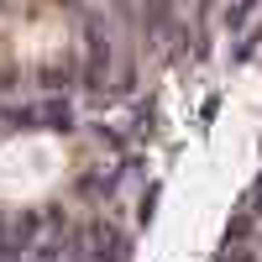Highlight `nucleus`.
Here are the masks:
<instances>
[{
  "label": "nucleus",
  "mask_w": 262,
  "mask_h": 262,
  "mask_svg": "<svg viewBox=\"0 0 262 262\" xmlns=\"http://www.w3.org/2000/svg\"><path fill=\"white\" fill-rule=\"evenodd\" d=\"M252 215H257V221H262V184H257V200H252Z\"/></svg>",
  "instance_id": "nucleus-5"
},
{
  "label": "nucleus",
  "mask_w": 262,
  "mask_h": 262,
  "mask_svg": "<svg viewBox=\"0 0 262 262\" xmlns=\"http://www.w3.org/2000/svg\"><path fill=\"white\" fill-rule=\"evenodd\" d=\"M42 126H63V131H69V126H74L69 100H48V105H42Z\"/></svg>",
  "instance_id": "nucleus-2"
},
{
  "label": "nucleus",
  "mask_w": 262,
  "mask_h": 262,
  "mask_svg": "<svg viewBox=\"0 0 262 262\" xmlns=\"http://www.w3.org/2000/svg\"><path fill=\"white\" fill-rule=\"evenodd\" d=\"M247 236H252V210H242V215L226 226V242H247Z\"/></svg>",
  "instance_id": "nucleus-3"
},
{
  "label": "nucleus",
  "mask_w": 262,
  "mask_h": 262,
  "mask_svg": "<svg viewBox=\"0 0 262 262\" xmlns=\"http://www.w3.org/2000/svg\"><path fill=\"white\" fill-rule=\"evenodd\" d=\"M221 262H252V252H247V242H231V252H226Z\"/></svg>",
  "instance_id": "nucleus-4"
},
{
  "label": "nucleus",
  "mask_w": 262,
  "mask_h": 262,
  "mask_svg": "<svg viewBox=\"0 0 262 262\" xmlns=\"http://www.w3.org/2000/svg\"><path fill=\"white\" fill-rule=\"evenodd\" d=\"M90 257L95 262H126L131 247H126V236L116 226H90Z\"/></svg>",
  "instance_id": "nucleus-1"
}]
</instances>
